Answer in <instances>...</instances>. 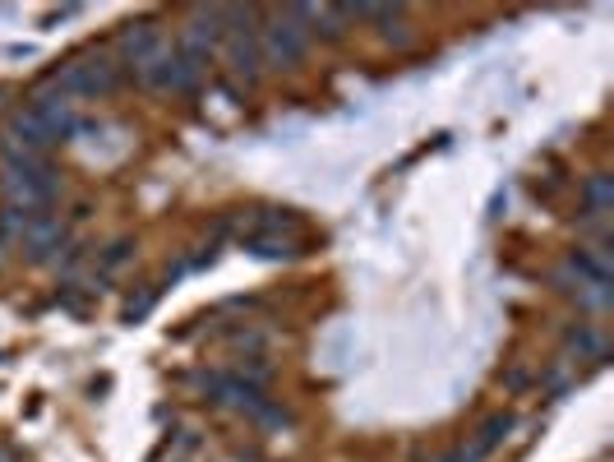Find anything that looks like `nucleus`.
I'll list each match as a JSON object with an SVG mask.
<instances>
[{
	"label": "nucleus",
	"mask_w": 614,
	"mask_h": 462,
	"mask_svg": "<svg viewBox=\"0 0 614 462\" xmlns=\"http://www.w3.org/2000/svg\"><path fill=\"white\" fill-rule=\"evenodd\" d=\"M301 5L296 10H282L273 24L264 28V56L277 70H296L305 61V42H310V28H301Z\"/></svg>",
	"instance_id": "nucleus-1"
},
{
	"label": "nucleus",
	"mask_w": 614,
	"mask_h": 462,
	"mask_svg": "<svg viewBox=\"0 0 614 462\" xmlns=\"http://www.w3.org/2000/svg\"><path fill=\"white\" fill-rule=\"evenodd\" d=\"M116 84H121V70L107 61V56H88V61H74L70 70L61 74V93L70 98V93H79V98H107V93H116Z\"/></svg>",
	"instance_id": "nucleus-2"
},
{
	"label": "nucleus",
	"mask_w": 614,
	"mask_h": 462,
	"mask_svg": "<svg viewBox=\"0 0 614 462\" xmlns=\"http://www.w3.org/2000/svg\"><path fill=\"white\" fill-rule=\"evenodd\" d=\"M51 144H56V134H51L47 125L37 121V111H33V107L19 111V116L10 121V139H5V148H19V153H37V158H42V153H47Z\"/></svg>",
	"instance_id": "nucleus-3"
},
{
	"label": "nucleus",
	"mask_w": 614,
	"mask_h": 462,
	"mask_svg": "<svg viewBox=\"0 0 614 462\" xmlns=\"http://www.w3.org/2000/svg\"><path fill=\"white\" fill-rule=\"evenodd\" d=\"M33 111H37V121L47 125V130L56 134V139H65V134L74 130V102L65 98L61 88H51V93H37Z\"/></svg>",
	"instance_id": "nucleus-4"
},
{
	"label": "nucleus",
	"mask_w": 614,
	"mask_h": 462,
	"mask_svg": "<svg viewBox=\"0 0 614 462\" xmlns=\"http://www.w3.org/2000/svg\"><path fill=\"white\" fill-rule=\"evenodd\" d=\"M508 430H513V416H490V421H485V426L476 430V435H471L467 444H462L467 462H485V458H490V453L508 439Z\"/></svg>",
	"instance_id": "nucleus-5"
},
{
	"label": "nucleus",
	"mask_w": 614,
	"mask_h": 462,
	"mask_svg": "<svg viewBox=\"0 0 614 462\" xmlns=\"http://www.w3.org/2000/svg\"><path fill=\"white\" fill-rule=\"evenodd\" d=\"M121 47H125V56H130V65L139 70V65L153 61V56H157L162 47H167V42H162V33H157L153 24H134V28H125Z\"/></svg>",
	"instance_id": "nucleus-6"
},
{
	"label": "nucleus",
	"mask_w": 614,
	"mask_h": 462,
	"mask_svg": "<svg viewBox=\"0 0 614 462\" xmlns=\"http://www.w3.org/2000/svg\"><path fill=\"white\" fill-rule=\"evenodd\" d=\"M227 65L236 79H254L259 74V42L250 28H236V37L227 42Z\"/></svg>",
	"instance_id": "nucleus-7"
},
{
	"label": "nucleus",
	"mask_w": 614,
	"mask_h": 462,
	"mask_svg": "<svg viewBox=\"0 0 614 462\" xmlns=\"http://www.w3.org/2000/svg\"><path fill=\"white\" fill-rule=\"evenodd\" d=\"M250 255H259V259H291L296 255V236H282V231H268V227H259L250 236V245H245Z\"/></svg>",
	"instance_id": "nucleus-8"
},
{
	"label": "nucleus",
	"mask_w": 614,
	"mask_h": 462,
	"mask_svg": "<svg viewBox=\"0 0 614 462\" xmlns=\"http://www.w3.org/2000/svg\"><path fill=\"white\" fill-rule=\"evenodd\" d=\"M199 74H204V61H194V56H185V51H176V56H171L167 88H176V93H190V88L199 84Z\"/></svg>",
	"instance_id": "nucleus-9"
},
{
	"label": "nucleus",
	"mask_w": 614,
	"mask_h": 462,
	"mask_svg": "<svg viewBox=\"0 0 614 462\" xmlns=\"http://www.w3.org/2000/svg\"><path fill=\"white\" fill-rule=\"evenodd\" d=\"M582 195H587V218H596V213H605V208L614 204V185L605 171H596V176H587V185H582Z\"/></svg>",
	"instance_id": "nucleus-10"
},
{
	"label": "nucleus",
	"mask_w": 614,
	"mask_h": 462,
	"mask_svg": "<svg viewBox=\"0 0 614 462\" xmlns=\"http://www.w3.org/2000/svg\"><path fill=\"white\" fill-rule=\"evenodd\" d=\"M568 347H578V352H587V356H601V333H591L587 324H582V329L568 333Z\"/></svg>",
	"instance_id": "nucleus-11"
},
{
	"label": "nucleus",
	"mask_w": 614,
	"mask_h": 462,
	"mask_svg": "<svg viewBox=\"0 0 614 462\" xmlns=\"http://www.w3.org/2000/svg\"><path fill=\"white\" fill-rule=\"evenodd\" d=\"M153 301H157V292H139V296H130V305H125V324H139V319L153 310Z\"/></svg>",
	"instance_id": "nucleus-12"
},
{
	"label": "nucleus",
	"mask_w": 614,
	"mask_h": 462,
	"mask_svg": "<svg viewBox=\"0 0 614 462\" xmlns=\"http://www.w3.org/2000/svg\"><path fill=\"white\" fill-rule=\"evenodd\" d=\"M125 250H130V241H116V245L107 250V259H102V268H116V264L125 259Z\"/></svg>",
	"instance_id": "nucleus-13"
},
{
	"label": "nucleus",
	"mask_w": 614,
	"mask_h": 462,
	"mask_svg": "<svg viewBox=\"0 0 614 462\" xmlns=\"http://www.w3.org/2000/svg\"><path fill=\"white\" fill-rule=\"evenodd\" d=\"M434 462H467V453H462V444H458V449H448V453H439V458H434Z\"/></svg>",
	"instance_id": "nucleus-14"
}]
</instances>
